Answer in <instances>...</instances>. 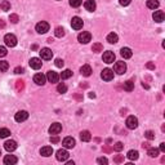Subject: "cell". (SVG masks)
Instances as JSON below:
<instances>
[{
  "label": "cell",
  "mask_w": 165,
  "mask_h": 165,
  "mask_svg": "<svg viewBox=\"0 0 165 165\" xmlns=\"http://www.w3.org/2000/svg\"><path fill=\"white\" fill-rule=\"evenodd\" d=\"M114 70H115L116 74H119V75H123V74L127 71V63L123 62V61H119V62L115 63Z\"/></svg>",
  "instance_id": "obj_1"
},
{
  "label": "cell",
  "mask_w": 165,
  "mask_h": 165,
  "mask_svg": "<svg viewBox=\"0 0 165 165\" xmlns=\"http://www.w3.org/2000/svg\"><path fill=\"white\" fill-rule=\"evenodd\" d=\"M4 41H5V44L10 48L17 45V38L13 35V34H7V35L4 36Z\"/></svg>",
  "instance_id": "obj_2"
},
{
  "label": "cell",
  "mask_w": 165,
  "mask_h": 165,
  "mask_svg": "<svg viewBox=\"0 0 165 165\" xmlns=\"http://www.w3.org/2000/svg\"><path fill=\"white\" fill-rule=\"evenodd\" d=\"M77 40H79L81 44H88V43L92 40V35H90L89 32H86V31H82L81 34H79Z\"/></svg>",
  "instance_id": "obj_3"
},
{
  "label": "cell",
  "mask_w": 165,
  "mask_h": 165,
  "mask_svg": "<svg viewBox=\"0 0 165 165\" xmlns=\"http://www.w3.org/2000/svg\"><path fill=\"white\" fill-rule=\"evenodd\" d=\"M36 31L39 34H45L49 31V23L45 22V21H41V22H39L36 25Z\"/></svg>",
  "instance_id": "obj_4"
},
{
  "label": "cell",
  "mask_w": 165,
  "mask_h": 165,
  "mask_svg": "<svg viewBox=\"0 0 165 165\" xmlns=\"http://www.w3.org/2000/svg\"><path fill=\"white\" fill-rule=\"evenodd\" d=\"M82 25H84V22H82V20L80 18V17H72L71 26H72L74 30H80V28H82Z\"/></svg>",
  "instance_id": "obj_5"
},
{
  "label": "cell",
  "mask_w": 165,
  "mask_h": 165,
  "mask_svg": "<svg viewBox=\"0 0 165 165\" xmlns=\"http://www.w3.org/2000/svg\"><path fill=\"white\" fill-rule=\"evenodd\" d=\"M125 124H127L128 129H136L138 127V119L136 118V116H129Z\"/></svg>",
  "instance_id": "obj_6"
},
{
  "label": "cell",
  "mask_w": 165,
  "mask_h": 165,
  "mask_svg": "<svg viewBox=\"0 0 165 165\" xmlns=\"http://www.w3.org/2000/svg\"><path fill=\"white\" fill-rule=\"evenodd\" d=\"M40 57L41 59H52V57H53V52H52L49 48H43V49L40 50Z\"/></svg>",
  "instance_id": "obj_7"
},
{
  "label": "cell",
  "mask_w": 165,
  "mask_h": 165,
  "mask_svg": "<svg viewBox=\"0 0 165 165\" xmlns=\"http://www.w3.org/2000/svg\"><path fill=\"white\" fill-rule=\"evenodd\" d=\"M101 76L105 81H111L112 79H114V71L110 70V68H105V70L102 71Z\"/></svg>",
  "instance_id": "obj_8"
},
{
  "label": "cell",
  "mask_w": 165,
  "mask_h": 165,
  "mask_svg": "<svg viewBox=\"0 0 165 165\" xmlns=\"http://www.w3.org/2000/svg\"><path fill=\"white\" fill-rule=\"evenodd\" d=\"M114 61H115V53L114 52H111V50H107L103 53V62H106V63H114Z\"/></svg>",
  "instance_id": "obj_9"
},
{
  "label": "cell",
  "mask_w": 165,
  "mask_h": 165,
  "mask_svg": "<svg viewBox=\"0 0 165 165\" xmlns=\"http://www.w3.org/2000/svg\"><path fill=\"white\" fill-rule=\"evenodd\" d=\"M56 158H57L58 161H66L68 159V152L64 148H61L57 151V154H56Z\"/></svg>",
  "instance_id": "obj_10"
},
{
  "label": "cell",
  "mask_w": 165,
  "mask_h": 165,
  "mask_svg": "<svg viewBox=\"0 0 165 165\" xmlns=\"http://www.w3.org/2000/svg\"><path fill=\"white\" fill-rule=\"evenodd\" d=\"M27 118H28V112L27 111H18L16 114V116H14V120L17 121V123H22V121L27 120Z\"/></svg>",
  "instance_id": "obj_11"
},
{
  "label": "cell",
  "mask_w": 165,
  "mask_h": 165,
  "mask_svg": "<svg viewBox=\"0 0 165 165\" xmlns=\"http://www.w3.org/2000/svg\"><path fill=\"white\" fill-rule=\"evenodd\" d=\"M28 63H30V67L34 68V70H39V68L41 67V64H43L41 59L40 58H36V57H34V58L30 59Z\"/></svg>",
  "instance_id": "obj_12"
},
{
  "label": "cell",
  "mask_w": 165,
  "mask_h": 165,
  "mask_svg": "<svg viewBox=\"0 0 165 165\" xmlns=\"http://www.w3.org/2000/svg\"><path fill=\"white\" fill-rule=\"evenodd\" d=\"M62 145L64 148H74V147H75V140H74L72 137H66L63 140Z\"/></svg>",
  "instance_id": "obj_13"
},
{
  "label": "cell",
  "mask_w": 165,
  "mask_h": 165,
  "mask_svg": "<svg viewBox=\"0 0 165 165\" xmlns=\"http://www.w3.org/2000/svg\"><path fill=\"white\" fill-rule=\"evenodd\" d=\"M152 18H154L155 22L161 23L163 21L165 20V14H164V12H163V10H155L154 16H152Z\"/></svg>",
  "instance_id": "obj_14"
},
{
  "label": "cell",
  "mask_w": 165,
  "mask_h": 165,
  "mask_svg": "<svg viewBox=\"0 0 165 165\" xmlns=\"http://www.w3.org/2000/svg\"><path fill=\"white\" fill-rule=\"evenodd\" d=\"M61 132H62V125H61L59 123H54V124L50 125V128H49L50 134H59Z\"/></svg>",
  "instance_id": "obj_15"
},
{
  "label": "cell",
  "mask_w": 165,
  "mask_h": 165,
  "mask_svg": "<svg viewBox=\"0 0 165 165\" xmlns=\"http://www.w3.org/2000/svg\"><path fill=\"white\" fill-rule=\"evenodd\" d=\"M46 79L49 80V82L54 84V82H58L59 75H58L57 72H54V71H49V72H48V75H46Z\"/></svg>",
  "instance_id": "obj_16"
},
{
  "label": "cell",
  "mask_w": 165,
  "mask_h": 165,
  "mask_svg": "<svg viewBox=\"0 0 165 165\" xmlns=\"http://www.w3.org/2000/svg\"><path fill=\"white\" fill-rule=\"evenodd\" d=\"M4 148H5L8 152H12V151H14L17 148V142L16 141H7L4 143Z\"/></svg>",
  "instance_id": "obj_17"
},
{
  "label": "cell",
  "mask_w": 165,
  "mask_h": 165,
  "mask_svg": "<svg viewBox=\"0 0 165 165\" xmlns=\"http://www.w3.org/2000/svg\"><path fill=\"white\" fill-rule=\"evenodd\" d=\"M45 80H46V76L43 75V74H36V75L34 76V82H36L38 85H44Z\"/></svg>",
  "instance_id": "obj_18"
},
{
  "label": "cell",
  "mask_w": 165,
  "mask_h": 165,
  "mask_svg": "<svg viewBox=\"0 0 165 165\" xmlns=\"http://www.w3.org/2000/svg\"><path fill=\"white\" fill-rule=\"evenodd\" d=\"M17 158L14 155H7L5 158H4V164H7V165H14L17 164Z\"/></svg>",
  "instance_id": "obj_19"
},
{
  "label": "cell",
  "mask_w": 165,
  "mask_h": 165,
  "mask_svg": "<svg viewBox=\"0 0 165 165\" xmlns=\"http://www.w3.org/2000/svg\"><path fill=\"white\" fill-rule=\"evenodd\" d=\"M80 72H81V75L82 76H90L92 75V67L89 66V64H84L81 68H80Z\"/></svg>",
  "instance_id": "obj_20"
},
{
  "label": "cell",
  "mask_w": 165,
  "mask_h": 165,
  "mask_svg": "<svg viewBox=\"0 0 165 165\" xmlns=\"http://www.w3.org/2000/svg\"><path fill=\"white\" fill-rule=\"evenodd\" d=\"M84 7H85V9L88 10V12H94L95 10V2L94 0H86L85 4H84Z\"/></svg>",
  "instance_id": "obj_21"
},
{
  "label": "cell",
  "mask_w": 165,
  "mask_h": 165,
  "mask_svg": "<svg viewBox=\"0 0 165 165\" xmlns=\"http://www.w3.org/2000/svg\"><path fill=\"white\" fill-rule=\"evenodd\" d=\"M40 154H41L43 156H45V158H48V156H52V154H53V148H52L50 146L41 147V150H40Z\"/></svg>",
  "instance_id": "obj_22"
},
{
  "label": "cell",
  "mask_w": 165,
  "mask_h": 165,
  "mask_svg": "<svg viewBox=\"0 0 165 165\" xmlns=\"http://www.w3.org/2000/svg\"><path fill=\"white\" fill-rule=\"evenodd\" d=\"M120 54H121V57L125 58V59H128L132 57V50H130V48H121V50H120Z\"/></svg>",
  "instance_id": "obj_23"
},
{
  "label": "cell",
  "mask_w": 165,
  "mask_h": 165,
  "mask_svg": "<svg viewBox=\"0 0 165 165\" xmlns=\"http://www.w3.org/2000/svg\"><path fill=\"white\" fill-rule=\"evenodd\" d=\"M80 140L82 142H89L90 140H92V136H90V133L88 132V130H82V132L80 133Z\"/></svg>",
  "instance_id": "obj_24"
},
{
  "label": "cell",
  "mask_w": 165,
  "mask_h": 165,
  "mask_svg": "<svg viewBox=\"0 0 165 165\" xmlns=\"http://www.w3.org/2000/svg\"><path fill=\"white\" fill-rule=\"evenodd\" d=\"M119 40V36L116 35L115 32H111V34H108L107 35V41L110 43V44H116Z\"/></svg>",
  "instance_id": "obj_25"
},
{
  "label": "cell",
  "mask_w": 165,
  "mask_h": 165,
  "mask_svg": "<svg viewBox=\"0 0 165 165\" xmlns=\"http://www.w3.org/2000/svg\"><path fill=\"white\" fill-rule=\"evenodd\" d=\"M147 150H148L147 151V155H148L150 158H156V156H159V150L155 148V147H148Z\"/></svg>",
  "instance_id": "obj_26"
},
{
  "label": "cell",
  "mask_w": 165,
  "mask_h": 165,
  "mask_svg": "<svg viewBox=\"0 0 165 165\" xmlns=\"http://www.w3.org/2000/svg\"><path fill=\"white\" fill-rule=\"evenodd\" d=\"M159 0H147V7L150 8V9H156V8H159Z\"/></svg>",
  "instance_id": "obj_27"
},
{
  "label": "cell",
  "mask_w": 165,
  "mask_h": 165,
  "mask_svg": "<svg viewBox=\"0 0 165 165\" xmlns=\"http://www.w3.org/2000/svg\"><path fill=\"white\" fill-rule=\"evenodd\" d=\"M124 89L127 90V92H132V90L134 89V82L132 80H128L124 82Z\"/></svg>",
  "instance_id": "obj_28"
},
{
  "label": "cell",
  "mask_w": 165,
  "mask_h": 165,
  "mask_svg": "<svg viewBox=\"0 0 165 165\" xmlns=\"http://www.w3.org/2000/svg\"><path fill=\"white\" fill-rule=\"evenodd\" d=\"M127 156H128L129 160H137V159H138V151H136V150H130Z\"/></svg>",
  "instance_id": "obj_29"
},
{
  "label": "cell",
  "mask_w": 165,
  "mask_h": 165,
  "mask_svg": "<svg viewBox=\"0 0 165 165\" xmlns=\"http://www.w3.org/2000/svg\"><path fill=\"white\" fill-rule=\"evenodd\" d=\"M0 8H2V10H4V12L10 10V3L8 2V0H4V2L0 4Z\"/></svg>",
  "instance_id": "obj_30"
},
{
  "label": "cell",
  "mask_w": 165,
  "mask_h": 165,
  "mask_svg": "<svg viewBox=\"0 0 165 165\" xmlns=\"http://www.w3.org/2000/svg\"><path fill=\"white\" fill-rule=\"evenodd\" d=\"M10 136V130L7 128H2L0 129V138H7Z\"/></svg>",
  "instance_id": "obj_31"
},
{
  "label": "cell",
  "mask_w": 165,
  "mask_h": 165,
  "mask_svg": "<svg viewBox=\"0 0 165 165\" xmlns=\"http://www.w3.org/2000/svg\"><path fill=\"white\" fill-rule=\"evenodd\" d=\"M9 68V63L7 61H0V72H5Z\"/></svg>",
  "instance_id": "obj_32"
},
{
  "label": "cell",
  "mask_w": 165,
  "mask_h": 165,
  "mask_svg": "<svg viewBox=\"0 0 165 165\" xmlns=\"http://www.w3.org/2000/svg\"><path fill=\"white\" fill-rule=\"evenodd\" d=\"M54 35L57 36V38H62V36H64V28H63V27H56V30H54Z\"/></svg>",
  "instance_id": "obj_33"
},
{
  "label": "cell",
  "mask_w": 165,
  "mask_h": 165,
  "mask_svg": "<svg viewBox=\"0 0 165 165\" xmlns=\"http://www.w3.org/2000/svg\"><path fill=\"white\" fill-rule=\"evenodd\" d=\"M71 76H72V71L71 70H64V71H62V74H61V77H62L63 80L70 79Z\"/></svg>",
  "instance_id": "obj_34"
},
{
  "label": "cell",
  "mask_w": 165,
  "mask_h": 165,
  "mask_svg": "<svg viewBox=\"0 0 165 165\" xmlns=\"http://www.w3.org/2000/svg\"><path fill=\"white\" fill-rule=\"evenodd\" d=\"M92 50L95 52V53H98V52H102V50H103V45L101 44V43H95V44H93V46H92Z\"/></svg>",
  "instance_id": "obj_35"
},
{
  "label": "cell",
  "mask_w": 165,
  "mask_h": 165,
  "mask_svg": "<svg viewBox=\"0 0 165 165\" xmlns=\"http://www.w3.org/2000/svg\"><path fill=\"white\" fill-rule=\"evenodd\" d=\"M57 90H58V93H66L67 92V86L66 84H63V82H59L58 86H57Z\"/></svg>",
  "instance_id": "obj_36"
},
{
  "label": "cell",
  "mask_w": 165,
  "mask_h": 165,
  "mask_svg": "<svg viewBox=\"0 0 165 165\" xmlns=\"http://www.w3.org/2000/svg\"><path fill=\"white\" fill-rule=\"evenodd\" d=\"M145 136H146L147 140H150V141L155 140V133L152 132V130H147V132L145 133Z\"/></svg>",
  "instance_id": "obj_37"
},
{
  "label": "cell",
  "mask_w": 165,
  "mask_h": 165,
  "mask_svg": "<svg viewBox=\"0 0 165 165\" xmlns=\"http://www.w3.org/2000/svg\"><path fill=\"white\" fill-rule=\"evenodd\" d=\"M123 148H124V145H123L121 142H116L115 145H114V150L118 151V152H120V151L123 150Z\"/></svg>",
  "instance_id": "obj_38"
},
{
  "label": "cell",
  "mask_w": 165,
  "mask_h": 165,
  "mask_svg": "<svg viewBox=\"0 0 165 165\" xmlns=\"http://www.w3.org/2000/svg\"><path fill=\"white\" fill-rule=\"evenodd\" d=\"M70 5L74 8H77L81 5V0H70Z\"/></svg>",
  "instance_id": "obj_39"
},
{
  "label": "cell",
  "mask_w": 165,
  "mask_h": 165,
  "mask_svg": "<svg viewBox=\"0 0 165 165\" xmlns=\"http://www.w3.org/2000/svg\"><path fill=\"white\" fill-rule=\"evenodd\" d=\"M9 21L12 23H17L20 21V18H18V16H17V14H10L9 16Z\"/></svg>",
  "instance_id": "obj_40"
},
{
  "label": "cell",
  "mask_w": 165,
  "mask_h": 165,
  "mask_svg": "<svg viewBox=\"0 0 165 165\" xmlns=\"http://www.w3.org/2000/svg\"><path fill=\"white\" fill-rule=\"evenodd\" d=\"M16 88H17V90H22L23 89V81L22 80H17L16 81Z\"/></svg>",
  "instance_id": "obj_41"
},
{
  "label": "cell",
  "mask_w": 165,
  "mask_h": 165,
  "mask_svg": "<svg viewBox=\"0 0 165 165\" xmlns=\"http://www.w3.org/2000/svg\"><path fill=\"white\" fill-rule=\"evenodd\" d=\"M7 53H8V52H7V48L0 45V57H5Z\"/></svg>",
  "instance_id": "obj_42"
},
{
  "label": "cell",
  "mask_w": 165,
  "mask_h": 165,
  "mask_svg": "<svg viewBox=\"0 0 165 165\" xmlns=\"http://www.w3.org/2000/svg\"><path fill=\"white\" fill-rule=\"evenodd\" d=\"M56 66H57V67H63V64H64V62H63V59H61V58H57V59H56Z\"/></svg>",
  "instance_id": "obj_43"
},
{
  "label": "cell",
  "mask_w": 165,
  "mask_h": 165,
  "mask_svg": "<svg viewBox=\"0 0 165 165\" xmlns=\"http://www.w3.org/2000/svg\"><path fill=\"white\" fill-rule=\"evenodd\" d=\"M97 163H98V164H103V165H107V164H108V160H107L106 158H99V159L97 160Z\"/></svg>",
  "instance_id": "obj_44"
},
{
  "label": "cell",
  "mask_w": 165,
  "mask_h": 165,
  "mask_svg": "<svg viewBox=\"0 0 165 165\" xmlns=\"http://www.w3.org/2000/svg\"><path fill=\"white\" fill-rule=\"evenodd\" d=\"M130 2H132V0H119L120 5H123V7H127V5H129Z\"/></svg>",
  "instance_id": "obj_45"
},
{
  "label": "cell",
  "mask_w": 165,
  "mask_h": 165,
  "mask_svg": "<svg viewBox=\"0 0 165 165\" xmlns=\"http://www.w3.org/2000/svg\"><path fill=\"white\" fill-rule=\"evenodd\" d=\"M50 142L52 143H58L59 142V138L57 137V134H53V137H50Z\"/></svg>",
  "instance_id": "obj_46"
},
{
  "label": "cell",
  "mask_w": 165,
  "mask_h": 165,
  "mask_svg": "<svg viewBox=\"0 0 165 165\" xmlns=\"http://www.w3.org/2000/svg\"><path fill=\"white\" fill-rule=\"evenodd\" d=\"M14 74H17V75H20V74H23V68H22V67H16V68H14Z\"/></svg>",
  "instance_id": "obj_47"
},
{
  "label": "cell",
  "mask_w": 165,
  "mask_h": 165,
  "mask_svg": "<svg viewBox=\"0 0 165 165\" xmlns=\"http://www.w3.org/2000/svg\"><path fill=\"white\" fill-rule=\"evenodd\" d=\"M114 161L115 163H121V161H124V158L123 156H116V158L114 159Z\"/></svg>",
  "instance_id": "obj_48"
},
{
  "label": "cell",
  "mask_w": 165,
  "mask_h": 165,
  "mask_svg": "<svg viewBox=\"0 0 165 165\" xmlns=\"http://www.w3.org/2000/svg\"><path fill=\"white\" fill-rule=\"evenodd\" d=\"M147 68H150V70H155V64L148 62V63H147Z\"/></svg>",
  "instance_id": "obj_49"
},
{
  "label": "cell",
  "mask_w": 165,
  "mask_h": 165,
  "mask_svg": "<svg viewBox=\"0 0 165 165\" xmlns=\"http://www.w3.org/2000/svg\"><path fill=\"white\" fill-rule=\"evenodd\" d=\"M159 151H163V152H165V143H160V150Z\"/></svg>",
  "instance_id": "obj_50"
},
{
  "label": "cell",
  "mask_w": 165,
  "mask_h": 165,
  "mask_svg": "<svg viewBox=\"0 0 165 165\" xmlns=\"http://www.w3.org/2000/svg\"><path fill=\"white\" fill-rule=\"evenodd\" d=\"M4 27H5V22L3 20H0V28H4Z\"/></svg>",
  "instance_id": "obj_51"
},
{
  "label": "cell",
  "mask_w": 165,
  "mask_h": 165,
  "mask_svg": "<svg viewBox=\"0 0 165 165\" xmlns=\"http://www.w3.org/2000/svg\"><path fill=\"white\" fill-rule=\"evenodd\" d=\"M142 147H143V148H148L150 145H148V143H147V142H145V143H142Z\"/></svg>",
  "instance_id": "obj_52"
},
{
  "label": "cell",
  "mask_w": 165,
  "mask_h": 165,
  "mask_svg": "<svg viewBox=\"0 0 165 165\" xmlns=\"http://www.w3.org/2000/svg\"><path fill=\"white\" fill-rule=\"evenodd\" d=\"M89 97H90V98H94L95 94H94V93H89Z\"/></svg>",
  "instance_id": "obj_53"
},
{
  "label": "cell",
  "mask_w": 165,
  "mask_h": 165,
  "mask_svg": "<svg viewBox=\"0 0 165 165\" xmlns=\"http://www.w3.org/2000/svg\"><path fill=\"white\" fill-rule=\"evenodd\" d=\"M0 155H2V152H0Z\"/></svg>",
  "instance_id": "obj_54"
}]
</instances>
